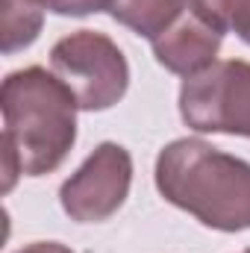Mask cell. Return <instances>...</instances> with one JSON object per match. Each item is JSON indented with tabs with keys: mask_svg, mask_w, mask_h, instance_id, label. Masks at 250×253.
<instances>
[{
	"mask_svg": "<svg viewBox=\"0 0 250 253\" xmlns=\"http://www.w3.org/2000/svg\"><path fill=\"white\" fill-rule=\"evenodd\" d=\"M129 183H132V159L126 147L115 141H103L80 165V171L65 180L59 200L71 221L100 224L124 206Z\"/></svg>",
	"mask_w": 250,
	"mask_h": 253,
	"instance_id": "obj_5",
	"label": "cell"
},
{
	"mask_svg": "<svg viewBox=\"0 0 250 253\" xmlns=\"http://www.w3.org/2000/svg\"><path fill=\"white\" fill-rule=\"evenodd\" d=\"M39 3L42 9L47 12H56V15H91V12H103V9H112L115 0H33Z\"/></svg>",
	"mask_w": 250,
	"mask_h": 253,
	"instance_id": "obj_10",
	"label": "cell"
},
{
	"mask_svg": "<svg viewBox=\"0 0 250 253\" xmlns=\"http://www.w3.org/2000/svg\"><path fill=\"white\" fill-rule=\"evenodd\" d=\"M15 253H74V251L59 245V242H36V245H27V248H21Z\"/></svg>",
	"mask_w": 250,
	"mask_h": 253,
	"instance_id": "obj_12",
	"label": "cell"
},
{
	"mask_svg": "<svg viewBox=\"0 0 250 253\" xmlns=\"http://www.w3.org/2000/svg\"><path fill=\"white\" fill-rule=\"evenodd\" d=\"M188 0H115L109 15L129 27L135 36H144V39H156L159 33H165L177 15L186 9Z\"/></svg>",
	"mask_w": 250,
	"mask_h": 253,
	"instance_id": "obj_7",
	"label": "cell"
},
{
	"mask_svg": "<svg viewBox=\"0 0 250 253\" xmlns=\"http://www.w3.org/2000/svg\"><path fill=\"white\" fill-rule=\"evenodd\" d=\"M180 115L197 132L250 138V62L224 59L188 77L180 88Z\"/></svg>",
	"mask_w": 250,
	"mask_h": 253,
	"instance_id": "obj_4",
	"label": "cell"
},
{
	"mask_svg": "<svg viewBox=\"0 0 250 253\" xmlns=\"http://www.w3.org/2000/svg\"><path fill=\"white\" fill-rule=\"evenodd\" d=\"M156 189L212 230H250V165L200 138H177L162 147Z\"/></svg>",
	"mask_w": 250,
	"mask_h": 253,
	"instance_id": "obj_1",
	"label": "cell"
},
{
	"mask_svg": "<svg viewBox=\"0 0 250 253\" xmlns=\"http://www.w3.org/2000/svg\"><path fill=\"white\" fill-rule=\"evenodd\" d=\"M203 9L224 33L233 30L242 42L250 44V0H191Z\"/></svg>",
	"mask_w": 250,
	"mask_h": 253,
	"instance_id": "obj_9",
	"label": "cell"
},
{
	"mask_svg": "<svg viewBox=\"0 0 250 253\" xmlns=\"http://www.w3.org/2000/svg\"><path fill=\"white\" fill-rule=\"evenodd\" d=\"M3 138L15 147L21 171L42 177L56 171L77 141V100L56 74L33 65L15 71L0 88Z\"/></svg>",
	"mask_w": 250,
	"mask_h": 253,
	"instance_id": "obj_2",
	"label": "cell"
},
{
	"mask_svg": "<svg viewBox=\"0 0 250 253\" xmlns=\"http://www.w3.org/2000/svg\"><path fill=\"white\" fill-rule=\"evenodd\" d=\"M0 156H3V191H9L15 186V180L24 174V171H21V159H18L15 147H12L6 138H0Z\"/></svg>",
	"mask_w": 250,
	"mask_h": 253,
	"instance_id": "obj_11",
	"label": "cell"
},
{
	"mask_svg": "<svg viewBox=\"0 0 250 253\" xmlns=\"http://www.w3.org/2000/svg\"><path fill=\"white\" fill-rule=\"evenodd\" d=\"M44 9L33 0H0V47L15 53L30 47L42 33Z\"/></svg>",
	"mask_w": 250,
	"mask_h": 253,
	"instance_id": "obj_8",
	"label": "cell"
},
{
	"mask_svg": "<svg viewBox=\"0 0 250 253\" xmlns=\"http://www.w3.org/2000/svg\"><path fill=\"white\" fill-rule=\"evenodd\" d=\"M224 30L191 0L177 15V21L153 39V56L162 68L180 77H194L215 65V56L221 50Z\"/></svg>",
	"mask_w": 250,
	"mask_h": 253,
	"instance_id": "obj_6",
	"label": "cell"
},
{
	"mask_svg": "<svg viewBox=\"0 0 250 253\" xmlns=\"http://www.w3.org/2000/svg\"><path fill=\"white\" fill-rule=\"evenodd\" d=\"M242 253H250V251H242Z\"/></svg>",
	"mask_w": 250,
	"mask_h": 253,
	"instance_id": "obj_13",
	"label": "cell"
},
{
	"mask_svg": "<svg viewBox=\"0 0 250 253\" xmlns=\"http://www.w3.org/2000/svg\"><path fill=\"white\" fill-rule=\"evenodd\" d=\"M50 65L71 88L77 106L85 112L112 109L129 85V65L121 47L94 30H80L59 39L50 50Z\"/></svg>",
	"mask_w": 250,
	"mask_h": 253,
	"instance_id": "obj_3",
	"label": "cell"
}]
</instances>
